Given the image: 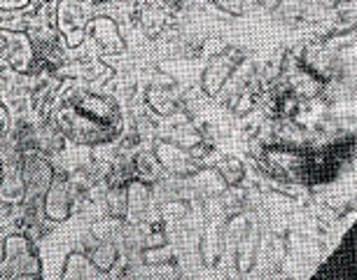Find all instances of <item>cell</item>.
Instances as JSON below:
<instances>
[{
	"mask_svg": "<svg viewBox=\"0 0 357 280\" xmlns=\"http://www.w3.org/2000/svg\"><path fill=\"white\" fill-rule=\"evenodd\" d=\"M54 24L59 33L66 38L68 47H79L86 38V19L82 0H56V12H54Z\"/></svg>",
	"mask_w": 357,
	"mask_h": 280,
	"instance_id": "4",
	"label": "cell"
},
{
	"mask_svg": "<svg viewBox=\"0 0 357 280\" xmlns=\"http://www.w3.org/2000/svg\"><path fill=\"white\" fill-rule=\"evenodd\" d=\"M218 173L222 176V180H225L227 187H238L241 182H243L245 178V166L241 159L236 157H225L218 166Z\"/></svg>",
	"mask_w": 357,
	"mask_h": 280,
	"instance_id": "16",
	"label": "cell"
},
{
	"mask_svg": "<svg viewBox=\"0 0 357 280\" xmlns=\"http://www.w3.org/2000/svg\"><path fill=\"white\" fill-rule=\"evenodd\" d=\"M215 5H218L220 10H225L227 15H231V17L243 15V0H215Z\"/></svg>",
	"mask_w": 357,
	"mask_h": 280,
	"instance_id": "20",
	"label": "cell"
},
{
	"mask_svg": "<svg viewBox=\"0 0 357 280\" xmlns=\"http://www.w3.org/2000/svg\"><path fill=\"white\" fill-rule=\"evenodd\" d=\"M54 180V169L47 159L33 155L24 159V182H26V196H45Z\"/></svg>",
	"mask_w": 357,
	"mask_h": 280,
	"instance_id": "9",
	"label": "cell"
},
{
	"mask_svg": "<svg viewBox=\"0 0 357 280\" xmlns=\"http://www.w3.org/2000/svg\"><path fill=\"white\" fill-rule=\"evenodd\" d=\"M0 24H3V10H0Z\"/></svg>",
	"mask_w": 357,
	"mask_h": 280,
	"instance_id": "24",
	"label": "cell"
},
{
	"mask_svg": "<svg viewBox=\"0 0 357 280\" xmlns=\"http://www.w3.org/2000/svg\"><path fill=\"white\" fill-rule=\"evenodd\" d=\"M147 101H150V105L159 112V115H173L175 112V101L168 96L166 91L157 89V86H152L150 89V93H147Z\"/></svg>",
	"mask_w": 357,
	"mask_h": 280,
	"instance_id": "18",
	"label": "cell"
},
{
	"mask_svg": "<svg viewBox=\"0 0 357 280\" xmlns=\"http://www.w3.org/2000/svg\"><path fill=\"white\" fill-rule=\"evenodd\" d=\"M154 157L159 159L161 169H166L168 173L180 176V178H192L194 173H199L204 169L190 152L185 148H180V145L171 143V140H159V143L154 145Z\"/></svg>",
	"mask_w": 357,
	"mask_h": 280,
	"instance_id": "7",
	"label": "cell"
},
{
	"mask_svg": "<svg viewBox=\"0 0 357 280\" xmlns=\"http://www.w3.org/2000/svg\"><path fill=\"white\" fill-rule=\"evenodd\" d=\"M133 169H136V176L145 182H152V180L159 178L161 173V164L159 159L154 157V152H140V155L133 159Z\"/></svg>",
	"mask_w": 357,
	"mask_h": 280,
	"instance_id": "17",
	"label": "cell"
},
{
	"mask_svg": "<svg viewBox=\"0 0 357 280\" xmlns=\"http://www.w3.org/2000/svg\"><path fill=\"white\" fill-rule=\"evenodd\" d=\"M107 203H110V212L114 217L126 215V185H114L107 192Z\"/></svg>",
	"mask_w": 357,
	"mask_h": 280,
	"instance_id": "19",
	"label": "cell"
},
{
	"mask_svg": "<svg viewBox=\"0 0 357 280\" xmlns=\"http://www.w3.org/2000/svg\"><path fill=\"white\" fill-rule=\"evenodd\" d=\"M8 129H10V117H8V110H5L3 101H0V138L8 136Z\"/></svg>",
	"mask_w": 357,
	"mask_h": 280,
	"instance_id": "22",
	"label": "cell"
},
{
	"mask_svg": "<svg viewBox=\"0 0 357 280\" xmlns=\"http://www.w3.org/2000/svg\"><path fill=\"white\" fill-rule=\"evenodd\" d=\"M243 59L245 54L241 47H227V49H222L215 56H211V61H208L204 68V75H201V86H204L206 96H211V98L218 96L227 86L229 79H231L234 70L243 63Z\"/></svg>",
	"mask_w": 357,
	"mask_h": 280,
	"instance_id": "3",
	"label": "cell"
},
{
	"mask_svg": "<svg viewBox=\"0 0 357 280\" xmlns=\"http://www.w3.org/2000/svg\"><path fill=\"white\" fill-rule=\"evenodd\" d=\"M0 173H3V159H0Z\"/></svg>",
	"mask_w": 357,
	"mask_h": 280,
	"instance_id": "25",
	"label": "cell"
},
{
	"mask_svg": "<svg viewBox=\"0 0 357 280\" xmlns=\"http://www.w3.org/2000/svg\"><path fill=\"white\" fill-rule=\"evenodd\" d=\"M26 199V182H24V159L10 155L3 159V173H0V203L3 205H19Z\"/></svg>",
	"mask_w": 357,
	"mask_h": 280,
	"instance_id": "6",
	"label": "cell"
},
{
	"mask_svg": "<svg viewBox=\"0 0 357 280\" xmlns=\"http://www.w3.org/2000/svg\"><path fill=\"white\" fill-rule=\"evenodd\" d=\"M0 276L3 278H40L43 262L33 248V243L22 233H12L3 241L0 257Z\"/></svg>",
	"mask_w": 357,
	"mask_h": 280,
	"instance_id": "2",
	"label": "cell"
},
{
	"mask_svg": "<svg viewBox=\"0 0 357 280\" xmlns=\"http://www.w3.org/2000/svg\"><path fill=\"white\" fill-rule=\"evenodd\" d=\"M0 257H3V243H0Z\"/></svg>",
	"mask_w": 357,
	"mask_h": 280,
	"instance_id": "23",
	"label": "cell"
},
{
	"mask_svg": "<svg viewBox=\"0 0 357 280\" xmlns=\"http://www.w3.org/2000/svg\"><path fill=\"white\" fill-rule=\"evenodd\" d=\"M54 126L70 143L105 145L119 138L124 117L112 96L77 86L59 98L54 110Z\"/></svg>",
	"mask_w": 357,
	"mask_h": 280,
	"instance_id": "1",
	"label": "cell"
},
{
	"mask_svg": "<svg viewBox=\"0 0 357 280\" xmlns=\"http://www.w3.org/2000/svg\"><path fill=\"white\" fill-rule=\"evenodd\" d=\"M222 233H225L222 219L208 217L204 233H201V259L206 266H215L222 259Z\"/></svg>",
	"mask_w": 357,
	"mask_h": 280,
	"instance_id": "11",
	"label": "cell"
},
{
	"mask_svg": "<svg viewBox=\"0 0 357 280\" xmlns=\"http://www.w3.org/2000/svg\"><path fill=\"white\" fill-rule=\"evenodd\" d=\"M98 269L91 264V259L84 255V252H70L68 259H66V266L61 271L63 280H86L98 276Z\"/></svg>",
	"mask_w": 357,
	"mask_h": 280,
	"instance_id": "14",
	"label": "cell"
},
{
	"mask_svg": "<svg viewBox=\"0 0 357 280\" xmlns=\"http://www.w3.org/2000/svg\"><path fill=\"white\" fill-rule=\"evenodd\" d=\"M33 42L29 33L24 31H12V29H0V59L8 61L17 72H29L33 65Z\"/></svg>",
	"mask_w": 357,
	"mask_h": 280,
	"instance_id": "5",
	"label": "cell"
},
{
	"mask_svg": "<svg viewBox=\"0 0 357 280\" xmlns=\"http://www.w3.org/2000/svg\"><path fill=\"white\" fill-rule=\"evenodd\" d=\"M86 257L91 259V264L96 266L100 273H107L114 266V262H117V248H114L112 243L103 241V243L91 245V250Z\"/></svg>",
	"mask_w": 357,
	"mask_h": 280,
	"instance_id": "15",
	"label": "cell"
},
{
	"mask_svg": "<svg viewBox=\"0 0 357 280\" xmlns=\"http://www.w3.org/2000/svg\"><path fill=\"white\" fill-rule=\"evenodd\" d=\"M70 210H73L70 187L63 178L54 176L50 189L45 192V215L52 222H66L70 217Z\"/></svg>",
	"mask_w": 357,
	"mask_h": 280,
	"instance_id": "8",
	"label": "cell"
},
{
	"mask_svg": "<svg viewBox=\"0 0 357 280\" xmlns=\"http://www.w3.org/2000/svg\"><path fill=\"white\" fill-rule=\"evenodd\" d=\"M150 187H147L145 180H129L126 182V215L131 217H140L150 205Z\"/></svg>",
	"mask_w": 357,
	"mask_h": 280,
	"instance_id": "13",
	"label": "cell"
},
{
	"mask_svg": "<svg viewBox=\"0 0 357 280\" xmlns=\"http://www.w3.org/2000/svg\"><path fill=\"white\" fill-rule=\"evenodd\" d=\"M259 238H261L259 224L250 222L245 226L243 236H241V241L236 245V252H234V264L241 273L252 271L255 262H257V252H259Z\"/></svg>",
	"mask_w": 357,
	"mask_h": 280,
	"instance_id": "10",
	"label": "cell"
},
{
	"mask_svg": "<svg viewBox=\"0 0 357 280\" xmlns=\"http://www.w3.org/2000/svg\"><path fill=\"white\" fill-rule=\"evenodd\" d=\"M86 33H91L96 38V42L103 47L105 52H112V54H119L124 52V40L119 36L117 24L112 22L110 17H98L86 26Z\"/></svg>",
	"mask_w": 357,
	"mask_h": 280,
	"instance_id": "12",
	"label": "cell"
},
{
	"mask_svg": "<svg viewBox=\"0 0 357 280\" xmlns=\"http://www.w3.org/2000/svg\"><path fill=\"white\" fill-rule=\"evenodd\" d=\"M31 0H0V10L3 12H17V10H24L29 8Z\"/></svg>",
	"mask_w": 357,
	"mask_h": 280,
	"instance_id": "21",
	"label": "cell"
}]
</instances>
